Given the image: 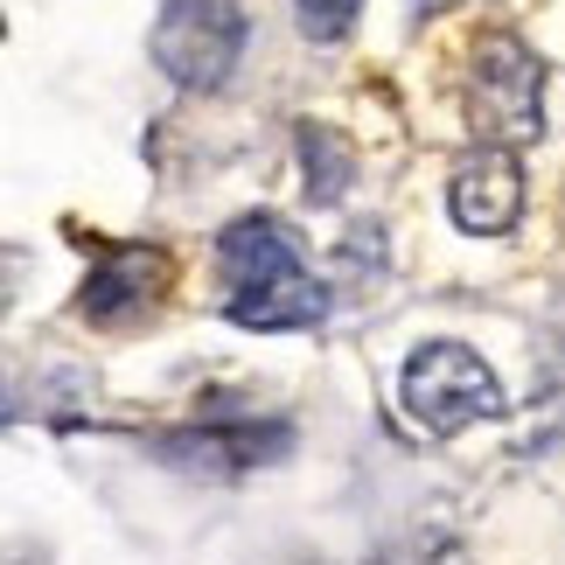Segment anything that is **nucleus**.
Here are the masks:
<instances>
[{
    "mask_svg": "<svg viewBox=\"0 0 565 565\" xmlns=\"http://www.w3.org/2000/svg\"><path fill=\"white\" fill-rule=\"evenodd\" d=\"M287 440L294 433L287 426H195V433H168L161 440V454L168 461H182V468H252V461H266V454H287Z\"/></svg>",
    "mask_w": 565,
    "mask_h": 565,
    "instance_id": "obj_7",
    "label": "nucleus"
},
{
    "mask_svg": "<svg viewBox=\"0 0 565 565\" xmlns=\"http://www.w3.org/2000/svg\"><path fill=\"white\" fill-rule=\"evenodd\" d=\"M398 391H405V412L433 433V440H454L461 426L503 412V384H495V371L468 350V342H419L412 363H405V377H398Z\"/></svg>",
    "mask_w": 565,
    "mask_h": 565,
    "instance_id": "obj_2",
    "label": "nucleus"
},
{
    "mask_svg": "<svg viewBox=\"0 0 565 565\" xmlns=\"http://www.w3.org/2000/svg\"><path fill=\"white\" fill-rule=\"evenodd\" d=\"M245 42H252V21L237 0H168L147 50H154V63L182 92H216L237 71Z\"/></svg>",
    "mask_w": 565,
    "mask_h": 565,
    "instance_id": "obj_3",
    "label": "nucleus"
},
{
    "mask_svg": "<svg viewBox=\"0 0 565 565\" xmlns=\"http://www.w3.org/2000/svg\"><path fill=\"white\" fill-rule=\"evenodd\" d=\"M168 273L175 266H168V252H154V245H105L92 279H84L77 308L92 321H126V315L154 308V300L168 294Z\"/></svg>",
    "mask_w": 565,
    "mask_h": 565,
    "instance_id": "obj_6",
    "label": "nucleus"
},
{
    "mask_svg": "<svg viewBox=\"0 0 565 565\" xmlns=\"http://www.w3.org/2000/svg\"><path fill=\"white\" fill-rule=\"evenodd\" d=\"M300 161H308V195L315 203H335L350 189V147H335L329 126H308L300 134Z\"/></svg>",
    "mask_w": 565,
    "mask_h": 565,
    "instance_id": "obj_8",
    "label": "nucleus"
},
{
    "mask_svg": "<svg viewBox=\"0 0 565 565\" xmlns=\"http://www.w3.org/2000/svg\"><path fill=\"white\" fill-rule=\"evenodd\" d=\"M294 8H300V29H308L315 42H335V35H350L363 0H294Z\"/></svg>",
    "mask_w": 565,
    "mask_h": 565,
    "instance_id": "obj_9",
    "label": "nucleus"
},
{
    "mask_svg": "<svg viewBox=\"0 0 565 565\" xmlns=\"http://www.w3.org/2000/svg\"><path fill=\"white\" fill-rule=\"evenodd\" d=\"M216 273H224V315L237 329L279 335V329H321L329 321V287L308 273L294 224L273 210H252L237 224H224Z\"/></svg>",
    "mask_w": 565,
    "mask_h": 565,
    "instance_id": "obj_1",
    "label": "nucleus"
},
{
    "mask_svg": "<svg viewBox=\"0 0 565 565\" xmlns=\"http://www.w3.org/2000/svg\"><path fill=\"white\" fill-rule=\"evenodd\" d=\"M524 210V168H516L510 147L482 140V154H468L447 182V216L461 224L468 237H503Z\"/></svg>",
    "mask_w": 565,
    "mask_h": 565,
    "instance_id": "obj_5",
    "label": "nucleus"
},
{
    "mask_svg": "<svg viewBox=\"0 0 565 565\" xmlns=\"http://www.w3.org/2000/svg\"><path fill=\"white\" fill-rule=\"evenodd\" d=\"M475 119H489V134H503V140L537 134V119H545V71L531 63L524 42L482 35V50H475Z\"/></svg>",
    "mask_w": 565,
    "mask_h": 565,
    "instance_id": "obj_4",
    "label": "nucleus"
}]
</instances>
